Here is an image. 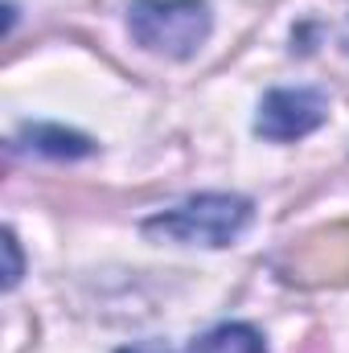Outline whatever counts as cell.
I'll list each match as a JSON object with an SVG mask.
<instances>
[{
    "mask_svg": "<svg viewBox=\"0 0 349 353\" xmlns=\"http://www.w3.org/2000/svg\"><path fill=\"white\" fill-rule=\"evenodd\" d=\"M251 222V201L239 193H201L144 222L148 239L181 247H230Z\"/></svg>",
    "mask_w": 349,
    "mask_h": 353,
    "instance_id": "cell-1",
    "label": "cell"
},
{
    "mask_svg": "<svg viewBox=\"0 0 349 353\" xmlns=\"http://www.w3.org/2000/svg\"><path fill=\"white\" fill-rule=\"evenodd\" d=\"M128 29L132 37L165 58H193L210 29V4L206 0H132L128 4Z\"/></svg>",
    "mask_w": 349,
    "mask_h": 353,
    "instance_id": "cell-2",
    "label": "cell"
},
{
    "mask_svg": "<svg viewBox=\"0 0 349 353\" xmlns=\"http://www.w3.org/2000/svg\"><path fill=\"white\" fill-rule=\"evenodd\" d=\"M329 119V99L317 87H279L267 90L255 115V132L263 140H300L308 132H317Z\"/></svg>",
    "mask_w": 349,
    "mask_h": 353,
    "instance_id": "cell-3",
    "label": "cell"
},
{
    "mask_svg": "<svg viewBox=\"0 0 349 353\" xmlns=\"http://www.w3.org/2000/svg\"><path fill=\"white\" fill-rule=\"evenodd\" d=\"M21 144L29 152L54 157V161H79V157H90L94 152V144H90L83 132H70L62 123H29V128H21Z\"/></svg>",
    "mask_w": 349,
    "mask_h": 353,
    "instance_id": "cell-4",
    "label": "cell"
},
{
    "mask_svg": "<svg viewBox=\"0 0 349 353\" xmlns=\"http://www.w3.org/2000/svg\"><path fill=\"white\" fill-rule=\"evenodd\" d=\"M189 353H267V345H263L259 329H251L243 321H230V325H218V329L201 333L189 345Z\"/></svg>",
    "mask_w": 349,
    "mask_h": 353,
    "instance_id": "cell-5",
    "label": "cell"
},
{
    "mask_svg": "<svg viewBox=\"0 0 349 353\" xmlns=\"http://www.w3.org/2000/svg\"><path fill=\"white\" fill-rule=\"evenodd\" d=\"M4 255H8L4 288H17V279H21V251H17V234H12V230H4Z\"/></svg>",
    "mask_w": 349,
    "mask_h": 353,
    "instance_id": "cell-6",
    "label": "cell"
},
{
    "mask_svg": "<svg viewBox=\"0 0 349 353\" xmlns=\"http://www.w3.org/2000/svg\"><path fill=\"white\" fill-rule=\"evenodd\" d=\"M119 353H169V350H161V345H132V350H119Z\"/></svg>",
    "mask_w": 349,
    "mask_h": 353,
    "instance_id": "cell-7",
    "label": "cell"
}]
</instances>
